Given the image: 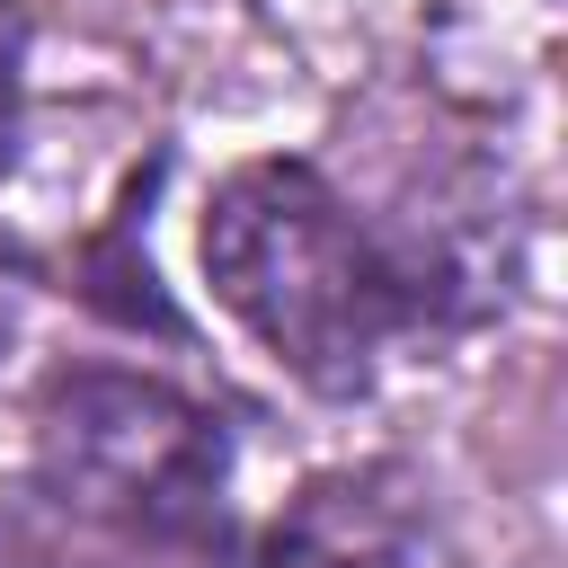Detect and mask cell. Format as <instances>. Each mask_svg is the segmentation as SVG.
<instances>
[{"mask_svg": "<svg viewBox=\"0 0 568 568\" xmlns=\"http://www.w3.org/2000/svg\"><path fill=\"white\" fill-rule=\"evenodd\" d=\"M36 453L62 506L142 532V541H204L222 524V426L142 373H62L36 399Z\"/></svg>", "mask_w": 568, "mask_h": 568, "instance_id": "2", "label": "cell"}, {"mask_svg": "<svg viewBox=\"0 0 568 568\" xmlns=\"http://www.w3.org/2000/svg\"><path fill=\"white\" fill-rule=\"evenodd\" d=\"M18 71H27V18L0 0V169L18 160Z\"/></svg>", "mask_w": 568, "mask_h": 568, "instance_id": "4", "label": "cell"}, {"mask_svg": "<svg viewBox=\"0 0 568 568\" xmlns=\"http://www.w3.org/2000/svg\"><path fill=\"white\" fill-rule=\"evenodd\" d=\"M27 293H36V257L18 240H0V355L18 346V320H27Z\"/></svg>", "mask_w": 568, "mask_h": 568, "instance_id": "5", "label": "cell"}, {"mask_svg": "<svg viewBox=\"0 0 568 568\" xmlns=\"http://www.w3.org/2000/svg\"><path fill=\"white\" fill-rule=\"evenodd\" d=\"M266 568H426V506L399 470H320L266 532Z\"/></svg>", "mask_w": 568, "mask_h": 568, "instance_id": "3", "label": "cell"}, {"mask_svg": "<svg viewBox=\"0 0 568 568\" xmlns=\"http://www.w3.org/2000/svg\"><path fill=\"white\" fill-rule=\"evenodd\" d=\"M204 266L257 346L328 399L364 390L382 337L426 311L417 266L390 257L311 160L240 169L204 213Z\"/></svg>", "mask_w": 568, "mask_h": 568, "instance_id": "1", "label": "cell"}]
</instances>
